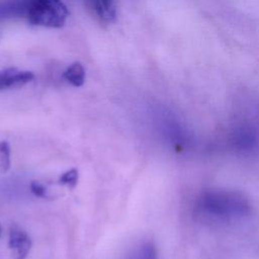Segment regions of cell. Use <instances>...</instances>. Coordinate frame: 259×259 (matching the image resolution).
<instances>
[{
	"mask_svg": "<svg viewBox=\"0 0 259 259\" xmlns=\"http://www.w3.org/2000/svg\"><path fill=\"white\" fill-rule=\"evenodd\" d=\"M63 78L74 87H81L85 83V69L80 62L72 63L64 72Z\"/></svg>",
	"mask_w": 259,
	"mask_h": 259,
	"instance_id": "8992f818",
	"label": "cell"
},
{
	"mask_svg": "<svg viewBox=\"0 0 259 259\" xmlns=\"http://www.w3.org/2000/svg\"><path fill=\"white\" fill-rule=\"evenodd\" d=\"M137 259H157L155 247L152 244H146L142 247Z\"/></svg>",
	"mask_w": 259,
	"mask_h": 259,
	"instance_id": "30bf717a",
	"label": "cell"
},
{
	"mask_svg": "<svg viewBox=\"0 0 259 259\" xmlns=\"http://www.w3.org/2000/svg\"><path fill=\"white\" fill-rule=\"evenodd\" d=\"M78 180H79V171H78V169L77 168H71V169L67 170L66 172H64L63 174H61V176L59 177L58 183L60 185L67 186L70 189H74L78 184Z\"/></svg>",
	"mask_w": 259,
	"mask_h": 259,
	"instance_id": "52a82bcc",
	"label": "cell"
},
{
	"mask_svg": "<svg viewBox=\"0 0 259 259\" xmlns=\"http://www.w3.org/2000/svg\"><path fill=\"white\" fill-rule=\"evenodd\" d=\"M34 74L31 71L9 67L0 71V91L20 88L32 81Z\"/></svg>",
	"mask_w": 259,
	"mask_h": 259,
	"instance_id": "3957f363",
	"label": "cell"
},
{
	"mask_svg": "<svg viewBox=\"0 0 259 259\" xmlns=\"http://www.w3.org/2000/svg\"><path fill=\"white\" fill-rule=\"evenodd\" d=\"M1 235H2V230H1V227H0V238H1Z\"/></svg>",
	"mask_w": 259,
	"mask_h": 259,
	"instance_id": "8fae6325",
	"label": "cell"
},
{
	"mask_svg": "<svg viewBox=\"0 0 259 259\" xmlns=\"http://www.w3.org/2000/svg\"><path fill=\"white\" fill-rule=\"evenodd\" d=\"M10 168V146L6 141L0 142V171L5 173Z\"/></svg>",
	"mask_w": 259,
	"mask_h": 259,
	"instance_id": "ba28073f",
	"label": "cell"
},
{
	"mask_svg": "<svg viewBox=\"0 0 259 259\" xmlns=\"http://www.w3.org/2000/svg\"><path fill=\"white\" fill-rule=\"evenodd\" d=\"M15 9L30 24L48 28L63 27L69 17L62 0H17Z\"/></svg>",
	"mask_w": 259,
	"mask_h": 259,
	"instance_id": "7a4b0ae2",
	"label": "cell"
},
{
	"mask_svg": "<svg viewBox=\"0 0 259 259\" xmlns=\"http://www.w3.org/2000/svg\"><path fill=\"white\" fill-rule=\"evenodd\" d=\"M97 17L104 23H112L116 18L115 0H90Z\"/></svg>",
	"mask_w": 259,
	"mask_h": 259,
	"instance_id": "5b68a950",
	"label": "cell"
},
{
	"mask_svg": "<svg viewBox=\"0 0 259 259\" xmlns=\"http://www.w3.org/2000/svg\"><path fill=\"white\" fill-rule=\"evenodd\" d=\"M31 245V239L25 231L17 227L10 229L8 246L14 259H26Z\"/></svg>",
	"mask_w": 259,
	"mask_h": 259,
	"instance_id": "277c9868",
	"label": "cell"
},
{
	"mask_svg": "<svg viewBox=\"0 0 259 259\" xmlns=\"http://www.w3.org/2000/svg\"><path fill=\"white\" fill-rule=\"evenodd\" d=\"M30 191L32 192V194H34L37 197L50 198V196L48 194L47 187L42 183H40L38 181H31V183H30Z\"/></svg>",
	"mask_w": 259,
	"mask_h": 259,
	"instance_id": "9c48e42d",
	"label": "cell"
},
{
	"mask_svg": "<svg viewBox=\"0 0 259 259\" xmlns=\"http://www.w3.org/2000/svg\"><path fill=\"white\" fill-rule=\"evenodd\" d=\"M194 212L206 222L231 223L248 215L250 203L241 192L228 189H207L196 197Z\"/></svg>",
	"mask_w": 259,
	"mask_h": 259,
	"instance_id": "6da1fadb",
	"label": "cell"
}]
</instances>
